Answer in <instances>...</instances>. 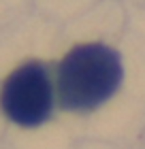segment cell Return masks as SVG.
<instances>
[{"instance_id": "6da1fadb", "label": "cell", "mask_w": 145, "mask_h": 149, "mask_svg": "<svg viewBox=\"0 0 145 149\" xmlns=\"http://www.w3.org/2000/svg\"><path fill=\"white\" fill-rule=\"evenodd\" d=\"M122 83V60L100 43L77 45L58 68L60 102L68 111H92L115 94Z\"/></svg>"}, {"instance_id": "7a4b0ae2", "label": "cell", "mask_w": 145, "mask_h": 149, "mask_svg": "<svg viewBox=\"0 0 145 149\" xmlns=\"http://www.w3.org/2000/svg\"><path fill=\"white\" fill-rule=\"evenodd\" d=\"M0 109L13 124L41 126L53 109V85L41 62H28L15 68L0 87Z\"/></svg>"}]
</instances>
